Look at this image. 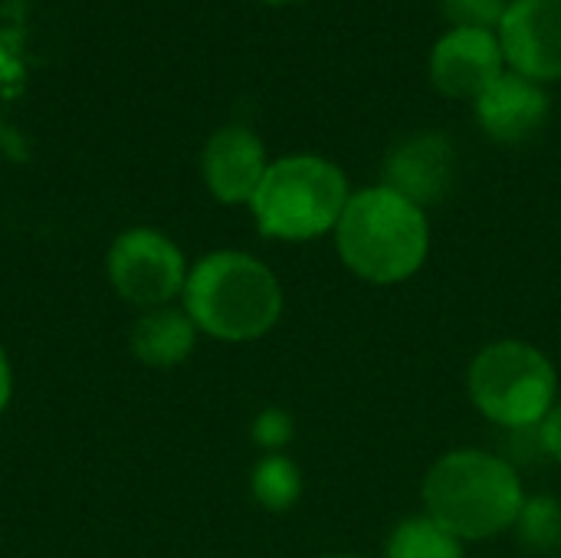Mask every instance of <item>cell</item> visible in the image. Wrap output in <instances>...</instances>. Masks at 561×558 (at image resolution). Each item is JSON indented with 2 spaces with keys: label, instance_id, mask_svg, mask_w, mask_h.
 I'll return each instance as SVG.
<instances>
[{
  "label": "cell",
  "instance_id": "cell-10",
  "mask_svg": "<svg viewBox=\"0 0 561 558\" xmlns=\"http://www.w3.org/2000/svg\"><path fill=\"white\" fill-rule=\"evenodd\" d=\"M263 141L240 125L220 128L204 148V181L210 194L224 204L253 201L263 174H266Z\"/></svg>",
  "mask_w": 561,
  "mask_h": 558
},
{
  "label": "cell",
  "instance_id": "cell-13",
  "mask_svg": "<svg viewBox=\"0 0 561 558\" xmlns=\"http://www.w3.org/2000/svg\"><path fill=\"white\" fill-rule=\"evenodd\" d=\"M388 558H463V549L460 539L450 536L440 523L431 516H414L391 533Z\"/></svg>",
  "mask_w": 561,
  "mask_h": 558
},
{
  "label": "cell",
  "instance_id": "cell-21",
  "mask_svg": "<svg viewBox=\"0 0 561 558\" xmlns=\"http://www.w3.org/2000/svg\"><path fill=\"white\" fill-rule=\"evenodd\" d=\"M329 558H355V556H329Z\"/></svg>",
  "mask_w": 561,
  "mask_h": 558
},
{
  "label": "cell",
  "instance_id": "cell-20",
  "mask_svg": "<svg viewBox=\"0 0 561 558\" xmlns=\"http://www.w3.org/2000/svg\"><path fill=\"white\" fill-rule=\"evenodd\" d=\"M266 3H299V0H266Z\"/></svg>",
  "mask_w": 561,
  "mask_h": 558
},
{
  "label": "cell",
  "instance_id": "cell-7",
  "mask_svg": "<svg viewBox=\"0 0 561 558\" xmlns=\"http://www.w3.org/2000/svg\"><path fill=\"white\" fill-rule=\"evenodd\" d=\"M500 46L519 76L561 79V0H513L500 23Z\"/></svg>",
  "mask_w": 561,
  "mask_h": 558
},
{
  "label": "cell",
  "instance_id": "cell-17",
  "mask_svg": "<svg viewBox=\"0 0 561 558\" xmlns=\"http://www.w3.org/2000/svg\"><path fill=\"white\" fill-rule=\"evenodd\" d=\"M253 441L266 451H279L293 441V418L279 408H270L263 411L256 421H253Z\"/></svg>",
  "mask_w": 561,
  "mask_h": 558
},
{
  "label": "cell",
  "instance_id": "cell-5",
  "mask_svg": "<svg viewBox=\"0 0 561 558\" xmlns=\"http://www.w3.org/2000/svg\"><path fill=\"white\" fill-rule=\"evenodd\" d=\"M559 375L529 342H493L470 365V398L493 424L526 431L539 428L556 408Z\"/></svg>",
  "mask_w": 561,
  "mask_h": 558
},
{
  "label": "cell",
  "instance_id": "cell-11",
  "mask_svg": "<svg viewBox=\"0 0 561 558\" xmlns=\"http://www.w3.org/2000/svg\"><path fill=\"white\" fill-rule=\"evenodd\" d=\"M549 115V95L519 72H503L486 92L477 95V118L496 141L516 145L533 138Z\"/></svg>",
  "mask_w": 561,
  "mask_h": 558
},
{
  "label": "cell",
  "instance_id": "cell-12",
  "mask_svg": "<svg viewBox=\"0 0 561 558\" xmlns=\"http://www.w3.org/2000/svg\"><path fill=\"white\" fill-rule=\"evenodd\" d=\"M197 342V326L181 309H148L131 329V352L138 362L151 368H174L181 365Z\"/></svg>",
  "mask_w": 561,
  "mask_h": 558
},
{
  "label": "cell",
  "instance_id": "cell-3",
  "mask_svg": "<svg viewBox=\"0 0 561 558\" xmlns=\"http://www.w3.org/2000/svg\"><path fill=\"white\" fill-rule=\"evenodd\" d=\"M181 296L191 322L224 342H253L283 312L279 280L256 257L237 250L210 253L187 270Z\"/></svg>",
  "mask_w": 561,
  "mask_h": 558
},
{
  "label": "cell",
  "instance_id": "cell-19",
  "mask_svg": "<svg viewBox=\"0 0 561 558\" xmlns=\"http://www.w3.org/2000/svg\"><path fill=\"white\" fill-rule=\"evenodd\" d=\"M10 391H13V375H10V362H7V355L0 349V414H3V408L10 401Z\"/></svg>",
  "mask_w": 561,
  "mask_h": 558
},
{
  "label": "cell",
  "instance_id": "cell-15",
  "mask_svg": "<svg viewBox=\"0 0 561 558\" xmlns=\"http://www.w3.org/2000/svg\"><path fill=\"white\" fill-rule=\"evenodd\" d=\"M519 539L526 549L546 556V553H556L561 549V503L552 497H533L526 500L519 520Z\"/></svg>",
  "mask_w": 561,
  "mask_h": 558
},
{
  "label": "cell",
  "instance_id": "cell-16",
  "mask_svg": "<svg viewBox=\"0 0 561 558\" xmlns=\"http://www.w3.org/2000/svg\"><path fill=\"white\" fill-rule=\"evenodd\" d=\"M444 16L463 30H493L503 23L506 0H440Z\"/></svg>",
  "mask_w": 561,
  "mask_h": 558
},
{
  "label": "cell",
  "instance_id": "cell-8",
  "mask_svg": "<svg viewBox=\"0 0 561 558\" xmlns=\"http://www.w3.org/2000/svg\"><path fill=\"white\" fill-rule=\"evenodd\" d=\"M457 178L454 145L440 132H417L398 141L385 161V187L411 204H437L447 197Z\"/></svg>",
  "mask_w": 561,
  "mask_h": 558
},
{
  "label": "cell",
  "instance_id": "cell-18",
  "mask_svg": "<svg viewBox=\"0 0 561 558\" xmlns=\"http://www.w3.org/2000/svg\"><path fill=\"white\" fill-rule=\"evenodd\" d=\"M539 447H542L546 457H552V460L561 464V405H556L542 418V424H539Z\"/></svg>",
  "mask_w": 561,
  "mask_h": 558
},
{
  "label": "cell",
  "instance_id": "cell-1",
  "mask_svg": "<svg viewBox=\"0 0 561 558\" xmlns=\"http://www.w3.org/2000/svg\"><path fill=\"white\" fill-rule=\"evenodd\" d=\"M427 516L457 539H493L516 526L526 493L510 460L486 451H454L424 480Z\"/></svg>",
  "mask_w": 561,
  "mask_h": 558
},
{
  "label": "cell",
  "instance_id": "cell-9",
  "mask_svg": "<svg viewBox=\"0 0 561 558\" xmlns=\"http://www.w3.org/2000/svg\"><path fill=\"white\" fill-rule=\"evenodd\" d=\"M503 76V46L490 30H450L431 53V79L444 95L477 99Z\"/></svg>",
  "mask_w": 561,
  "mask_h": 558
},
{
  "label": "cell",
  "instance_id": "cell-14",
  "mask_svg": "<svg viewBox=\"0 0 561 558\" xmlns=\"http://www.w3.org/2000/svg\"><path fill=\"white\" fill-rule=\"evenodd\" d=\"M302 493V477H299V467L283 457V454H270L256 464L253 470V497L260 500V506L273 510V513H283L289 510Z\"/></svg>",
  "mask_w": 561,
  "mask_h": 558
},
{
  "label": "cell",
  "instance_id": "cell-4",
  "mask_svg": "<svg viewBox=\"0 0 561 558\" xmlns=\"http://www.w3.org/2000/svg\"><path fill=\"white\" fill-rule=\"evenodd\" d=\"M348 197V181L332 161L293 155L266 168L250 207L266 237L312 240L339 227Z\"/></svg>",
  "mask_w": 561,
  "mask_h": 558
},
{
  "label": "cell",
  "instance_id": "cell-6",
  "mask_svg": "<svg viewBox=\"0 0 561 558\" xmlns=\"http://www.w3.org/2000/svg\"><path fill=\"white\" fill-rule=\"evenodd\" d=\"M108 280L115 293L141 309H161L187 283L184 253L158 230H125L108 250Z\"/></svg>",
  "mask_w": 561,
  "mask_h": 558
},
{
  "label": "cell",
  "instance_id": "cell-2",
  "mask_svg": "<svg viewBox=\"0 0 561 558\" xmlns=\"http://www.w3.org/2000/svg\"><path fill=\"white\" fill-rule=\"evenodd\" d=\"M335 237L345 266L355 276L381 286L414 276L431 250L424 210L385 184L348 197Z\"/></svg>",
  "mask_w": 561,
  "mask_h": 558
}]
</instances>
